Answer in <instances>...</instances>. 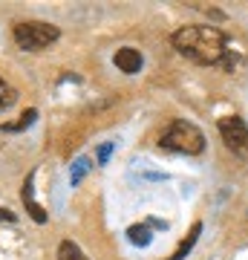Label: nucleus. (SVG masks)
Instances as JSON below:
<instances>
[{
  "label": "nucleus",
  "mask_w": 248,
  "mask_h": 260,
  "mask_svg": "<svg viewBox=\"0 0 248 260\" xmlns=\"http://www.w3.org/2000/svg\"><path fill=\"white\" fill-rule=\"evenodd\" d=\"M173 47L193 64H217L225 55V35L214 26H182L173 32Z\"/></svg>",
  "instance_id": "1"
},
{
  "label": "nucleus",
  "mask_w": 248,
  "mask_h": 260,
  "mask_svg": "<svg viewBox=\"0 0 248 260\" xmlns=\"http://www.w3.org/2000/svg\"><path fill=\"white\" fill-rule=\"evenodd\" d=\"M165 150H176V153H202L205 150V136L202 130L191 124V121H182L176 119L170 127L162 133V142H159Z\"/></svg>",
  "instance_id": "2"
},
{
  "label": "nucleus",
  "mask_w": 248,
  "mask_h": 260,
  "mask_svg": "<svg viewBox=\"0 0 248 260\" xmlns=\"http://www.w3.org/2000/svg\"><path fill=\"white\" fill-rule=\"evenodd\" d=\"M58 26L52 23H41V20H29V23H18L15 26V41H18L20 49H26V52H41L46 49L49 44H55L58 41Z\"/></svg>",
  "instance_id": "3"
},
{
  "label": "nucleus",
  "mask_w": 248,
  "mask_h": 260,
  "mask_svg": "<svg viewBox=\"0 0 248 260\" xmlns=\"http://www.w3.org/2000/svg\"><path fill=\"white\" fill-rule=\"evenodd\" d=\"M220 136L231 150H237V153H245L248 150V124L239 116L220 119Z\"/></svg>",
  "instance_id": "4"
},
{
  "label": "nucleus",
  "mask_w": 248,
  "mask_h": 260,
  "mask_svg": "<svg viewBox=\"0 0 248 260\" xmlns=\"http://www.w3.org/2000/svg\"><path fill=\"white\" fill-rule=\"evenodd\" d=\"M116 67H119L121 73H127V75L138 73V70H141V52L133 49V47L119 49V52H116Z\"/></svg>",
  "instance_id": "5"
},
{
  "label": "nucleus",
  "mask_w": 248,
  "mask_h": 260,
  "mask_svg": "<svg viewBox=\"0 0 248 260\" xmlns=\"http://www.w3.org/2000/svg\"><path fill=\"white\" fill-rule=\"evenodd\" d=\"M32 182H35V174H29V177H26V182H23V191H20V197H23V205H26L29 217H32L35 223H46V211L35 203V197H32Z\"/></svg>",
  "instance_id": "6"
},
{
  "label": "nucleus",
  "mask_w": 248,
  "mask_h": 260,
  "mask_svg": "<svg viewBox=\"0 0 248 260\" xmlns=\"http://www.w3.org/2000/svg\"><path fill=\"white\" fill-rule=\"evenodd\" d=\"M199 234H202V223H196V225H193V229H191V234H188V237H185V240L179 243V249H176V251H173V254H170L167 260H182L185 254H188V251H191L193 246H196V240H199Z\"/></svg>",
  "instance_id": "7"
},
{
  "label": "nucleus",
  "mask_w": 248,
  "mask_h": 260,
  "mask_svg": "<svg viewBox=\"0 0 248 260\" xmlns=\"http://www.w3.org/2000/svg\"><path fill=\"white\" fill-rule=\"evenodd\" d=\"M90 168H92V162L87 156H81V159H75L73 162V171H69V185H78L87 174H90Z\"/></svg>",
  "instance_id": "8"
},
{
  "label": "nucleus",
  "mask_w": 248,
  "mask_h": 260,
  "mask_svg": "<svg viewBox=\"0 0 248 260\" xmlns=\"http://www.w3.org/2000/svg\"><path fill=\"white\" fill-rule=\"evenodd\" d=\"M58 260H90V257H84V251L73 240H64L58 246Z\"/></svg>",
  "instance_id": "9"
},
{
  "label": "nucleus",
  "mask_w": 248,
  "mask_h": 260,
  "mask_svg": "<svg viewBox=\"0 0 248 260\" xmlns=\"http://www.w3.org/2000/svg\"><path fill=\"white\" fill-rule=\"evenodd\" d=\"M127 237H130L133 246H147V243H150V229H147V225H130Z\"/></svg>",
  "instance_id": "10"
},
{
  "label": "nucleus",
  "mask_w": 248,
  "mask_h": 260,
  "mask_svg": "<svg viewBox=\"0 0 248 260\" xmlns=\"http://www.w3.org/2000/svg\"><path fill=\"white\" fill-rule=\"evenodd\" d=\"M15 99H18V93H15V87H12V84H6L3 78H0V110H6V107H12V104H15Z\"/></svg>",
  "instance_id": "11"
},
{
  "label": "nucleus",
  "mask_w": 248,
  "mask_h": 260,
  "mask_svg": "<svg viewBox=\"0 0 248 260\" xmlns=\"http://www.w3.org/2000/svg\"><path fill=\"white\" fill-rule=\"evenodd\" d=\"M35 119H38V110H26L23 116H20V121H15V124H3V130H12V133H18V130L29 127V124H32Z\"/></svg>",
  "instance_id": "12"
},
{
  "label": "nucleus",
  "mask_w": 248,
  "mask_h": 260,
  "mask_svg": "<svg viewBox=\"0 0 248 260\" xmlns=\"http://www.w3.org/2000/svg\"><path fill=\"white\" fill-rule=\"evenodd\" d=\"M110 153H113V142H104L101 148H98V165H107Z\"/></svg>",
  "instance_id": "13"
},
{
  "label": "nucleus",
  "mask_w": 248,
  "mask_h": 260,
  "mask_svg": "<svg viewBox=\"0 0 248 260\" xmlns=\"http://www.w3.org/2000/svg\"><path fill=\"white\" fill-rule=\"evenodd\" d=\"M3 220H6V223H15V214H12L9 208H0V223H3Z\"/></svg>",
  "instance_id": "14"
}]
</instances>
